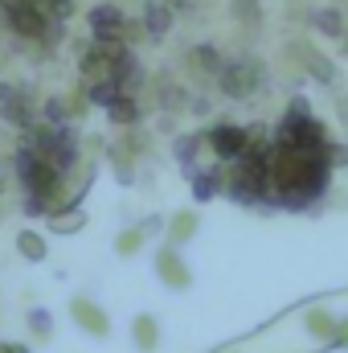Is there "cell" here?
Instances as JSON below:
<instances>
[{
	"label": "cell",
	"mask_w": 348,
	"mask_h": 353,
	"mask_svg": "<svg viewBox=\"0 0 348 353\" xmlns=\"http://www.w3.org/2000/svg\"><path fill=\"white\" fill-rule=\"evenodd\" d=\"M87 25H90V37L94 41H123V33H127V17H123L119 4H94L87 12Z\"/></svg>",
	"instance_id": "cell-2"
},
{
	"label": "cell",
	"mask_w": 348,
	"mask_h": 353,
	"mask_svg": "<svg viewBox=\"0 0 348 353\" xmlns=\"http://www.w3.org/2000/svg\"><path fill=\"white\" fill-rule=\"evenodd\" d=\"M83 226H87V210H70V214L50 218V230H54V234H74V230H83Z\"/></svg>",
	"instance_id": "cell-18"
},
{
	"label": "cell",
	"mask_w": 348,
	"mask_h": 353,
	"mask_svg": "<svg viewBox=\"0 0 348 353\" xmlns=\"http://www.w3.org/2000/svg\"><path fill=\"white\" fill-rule=\"evenodd\" d=\"M201 144H205L201 136H180V140L173 144V157L180 161V165H188V169H193V157H197V148H201Z\"/></svg>",
	"instance_id": "cell-20"
},
{
	"label": "cell",
	"mask_w": 348,
	"mask_h": 353,
	"mask_svg": "<svg viewBox=\"0 0 348 353\" xmlns=\"http://www.w3.org/2000/svg\"><path fill=\"white\" fill-rule=\"evenodd\" d=\"M17 255H21L25 263H45L50 247H45V239H41L37 230H21V234H17Z\"/></svg>",
	"instance_id": "cell-12"
},
{
	"label": "cell",
	"mask_w": 348,
	"mask_h": 353,
	"mask_svg": "<svg viewBox=\"0 0 348 353\" xmlns=\"http://www.w3.org/2000/svg\"><path fill=\"white\" fill-rule=\"evenodd\" d=\"M320 29H324V33H340V17H336V12H332V17H320Z\"/></svg>",
	"instance_id": "cell-25"
},
{
	"label": "cell",
	"mask_w": 348,
	"mask_h": 353,
	"mask_svg": "<svg viewBox=\"0 0 348 353\" xmlns=\"http://www.w3.org/2000/svg\"><path fill=\"white\" fill-rule=\"evenodd\" d=\"M25 325H29L33 337H50V333H54V316H50V308H29Z\"/></svg>",
	"instance_id": "cell-19"
},
{
	"label": "cell",
	"mask_w": 348,
	"mask_h": 353,
	"mask_svg": "<svg viewBox=\"0 0 348 353\" xmlns=\"http://www.w3.org/2000/svg\"><path fill=\"white\" fill-rule=\"evenodd\" d=\"M303 66H307L320 83H332V79H336V66H332L324 54H316V50H303Z\"/></svg>",
	"instance_id": "cell-17"
},
{
	"label": "cell",
	"mask_w": 348,
	"mask_h": 353,
	"mask_svg": "<svg viewBox=\"0 0 348 353\" xmlns=\"http://www.w3.org/2000/svg\"><path fill=\"white\" fill-rule=\"evenodd\" d=\"M66 119H70V103H66L62 94H50V99L41 103V123H50V128H66Z\"/></svg>",
	"instance_id": "cell-15"
},
{
	"label": "cell",
	"mask_w": 348,
	"mask_h": 353,
	"mask_svg": "<svg viewBox=\"0 0 348 353\" xmlns=\"http://www.w3.org/2000/svg\"><path fill=\"white\" fill-rule=\"evenodd\" d=\"M12 353H33L29 345H12Z\"/></svg>",
	"instance_id": "cell-28"
},
{
	"label": "cell",
	"mask_w": 348,
	"mask_h": 353,
	"mask_svg": "<svg viewBox=\"0 0 348 353\" xmlns=\"http://www.w3.org/2000/svg\"><path fill=\"white\" fill-rule=\"evenodd\" d=\"M188 62H193L197 70H205V74H221V70H226V62H221V54H217L213 46H197V50L188 54Z\"/></svg>",
	"instance_id": "cell-16"
},
{
	"label": "cell",
	"mask_w": 348,
	"mask_h": 353,
	"mask_svg": "<svg viewBox=\"0 0 348 353\" xmlns=\"http://www.w3.org/2000/svg\"><path fill=\"white\" fill-rule=\"evenodd\" d=\"M238 21H259V0H234Z\"/></svg>",
	"instance_id": "cell-24"
},
{
	"label": "cell",
	"mask_w": 348,
	"mask_h": 353,
	"mask_svg": "<svg viewBox=\"0 0 348 353\" xmlns=\"http://www.w3.org/2000/svg\"><path fill=\"white\" fill-rule=\"evenodd\" d=\"M131 341H135V350H140V353L156 350V345H160V325H156V316L140 312V316L131 321Z\"/></svg>",
	"instance_id": "cell-8"
},
{
	"label": "cell",
	"mask_w": 348,
	"mask_h": 353,
	"mask_svg": "<svg viewBox=\"0 0 348 353\" xmlns=\"http://www.w3.org/2000/svg\"><path fill=\"white\" fill-rule=\"evenodd\" d=\"M156 275H160L173 292H184V288L193 283L188 263L180 259V251H176V247H160V251H156Z\"/></svg>",
	"instance_id": "cell-5"
},
{
	"label": "cell",
	"mask_w": 348,
	"mask_h": 353,
	"mask_svg": "<svg viewBox=\"0 0 348 353\" xmlns=\"http://www.w3.org/2000/svg\"><path fill=\"white\" fill-rule=\"evenodd\" d=\"M0 119L8 123V128H21V132H33L37 128V107H33V99H29V90L21 87L8 103H0Z\"/></svg>",
	"instance_id": "cell-6"
},
{
	"label": "cell",
	"mask_w": 348,
	"mask_h": 353,
	"mask_svg": "<svg viewBox=\"0 0 348 353\" xmlns=\"http://www.w3.org/2000/svg\"><path fill=\"white\" fill-rule=\"evenodd\" d=\"M307 329L320 333V337H332V316H328V312H312V316H307Z\"/></svg>",
	"instance_id": "cell-23"
},
{
	"label": "cell",
	"mask_w": 348,
	"mask_h": 353,
	"mask_svg": "<svg viewBox=\"0 0 348 353\" xmlns=\"http://www.w3.org/2000/svg\"><path fill=\"white\" fill-rule=\"evenodd\" d=\"M70 316H74L78 329H87L90 337H107V333H111V316H107L94 300H87V296H74V300H70Z\"/></svg>",
	"instance_id": "cell-4"
},
{
	"label": "cell",
	"mask_w": 348,
	"mask_h": 353,
	"mask_svg": "<svg viewBox=\"0 0 348 353\" xmlns=\"http://www.w3.org/2000/svg\"><path fill=\"white\" fill-rule=\"evenodd\" d=\"M226 189V173L221 169H197L193 173V197L197 201H209V197H217Z\"/></svg>",
	"instance_id": "cell-9"
},
{
	"label": "cell",
	"mask_w": 348,
	"mask_h": 353,
	"mask_svg": "<svg viewBox=\"0 0 348 353\" xmlns=\"http://www.w3.org/2000/svg\"><path fill=\"white\" fill-rule=\"evenodd\" d=\"M262 83V66L254 58H238V62H226V70L217 74V87L221 94H230V99H246V94H254Z\"/></svg>",
	"instance_id": "cell-1"
},
{
	"label": "cell",
	"mask_w": 348,
	"mask_h": 353,
	"mask_svg": "<svg viewBox=\"0 0 348 353\" xmlns=\"http://www.w3.org/2000/svg\"><path fill=\"white\" fill-rule=\"evenodd\" d=\"M123 94H127V90H123V83H119V79H107V83H94V87H87V99L94 103V107H102V111H111Z\"/></svg>",
	"instance_id": "cell-13"
},
{
	"label": "cell",
	"mask_w": 348,
	"mask_h": 353,
	"mask_svg": "<svg viewBox=\"0 0 348 353\" xmlns=\"http://www.w3.org/2000/svg\"><path fill=\"white\" fill-rule=\"evenodd\" d=\"M160 226H164V222H160V218H156V214H152V218H144V222H140V230H144V234H156V230H160Z\"/></svg>",
	"instance_id": "cell-26"
},
{
	"label": "cell",
	"mask_w": 348,
	"mask_h": 353,
	"mask_svg": "<svg viewBox=\"0 0 348 353\" xmlns=\"http://www.w3.org/2000/svg\"><path fill=\"white\" fill-rule=\"evenodd\" d=\"M197 226H201L197 210H180L173 222H168V247H176V251H180V243H188V239L197 234Z\"/></svg>",
	"instance_id": "cell-11"
},
{
	"label": "cell",
	"mask_w": 348,
	"mask_h": 353,
	"mask_svg": "<svg viewBox=\"0 0 348 353\" xmlns=\"http://www.w3.org/2000/svg\"><path fill=\"white\" fill-rule=\"evenodd\" d=\"M0 353H12V345H8V341H0Z\"/></svg>",
	"instance_id": "cell-29"
},
{
	"label": "cell",
	"mask_w": 348,
	"mask_h": 353,
	"mask_svg": "<svg viewBox=\"0 0 348 353\" xmlns=\"http://www.w3.org/2000/svg\"><path fill=\"white\" fill-rule=\"evenodd\" d=\"M140 247H144V230H140V226H131V230H123V234L115 239V251H119L123 259H127V255H135Z\"/></svg>",
	"instance_id": "cell-21"
},
{
	"label": "cell",
	"mask_w": 348,
	"mask_h": 353,
	"mask_svg": "<svg viewBox=\"0 0 348 353\" xmlns=\"http://www.w3.org/2000/svg\"><path fill=\"white\" fill-rule=\"evenodd\" d=\"M107 161H111V169H115V181H119V185H131V181H135V173H131V165H135V157H131L127 148H119V144H111V148H107Z\"/></svg>",
	"instance_id": "cell-14"
},
{
	"label": "cell",
	"mask_w": 348,
	"mask_h": 353,
	"mask_svg": "<svg viewBox=\"0 0 348 353\" xmlns=\"http://www.w3.org/2000/svg\"><path fill=\"white\" fill-rule=\"evenodd\" d=\"M107 119H111V128H119V132H131V128H140V119H144V107L131 99V94H123L111 111H107Z\"/></svg>",
	"instance_id": "cell-7"
},
{
	"label": "cell",
	"mask_w": 348,
	"mask_h": 353,
	"mask_svg": "<svg viewBox=\"0 0 348 353\" xmlns=\"http://www.w3.org/2000/svg\"><path fill=\"white\" fill-rule=\"evenodd\" d=\"M205 140H209V148L217 152V161H242L246 148H250V132H246V128H234V123L213 128Z\"/></svg>",
	"instance_id": "cell-3"
},
{
	"label": "cell",
	"mask_w": 348,
	"mask_h": 353,
	"mask_svg": "<svg viewBox=\"0 0 348 353\" xmlns=\"http://www.w3.org/2000/svg\"><path fill=\"white\" fill-rule=\"evenodd\" d=\"M41 12H45V17H50L54 25H66V21L74 17V0H50V4H45Z\"/></svg>",
	"instance_id": "cell-22"
},
{
	"label": "cell",
	"mask_w": 348,
	"mask_h": 353,
	"mask_svg": "<svg viewBox=\"0 0 348 353\" xmlns=\"http://www.w3.org/2000/svg\"><path fill=\"white\" fill-rule=\"evenodd\" d=\"M144 29H148L152 37H164V33L173 29V8L160 4V0H148V4H144Z\"/></svg>",
	"instance_id": "cell-10"
},
{
	"label": "cell",
	"mask_w": 348,
	"mask_h": 353,
	"mask_svg": "<svg viewBox=\"0 0 348 353\" xmlns=\"http://www.w3.org/2000/svg\"><path fill=\"white\" fill-rule=\"evenodd\" d=\"M168 8H173V12L176 8H193V0H168Z\"/></svg>",
	"instance_id": "cell-27"
}]
</instances>
